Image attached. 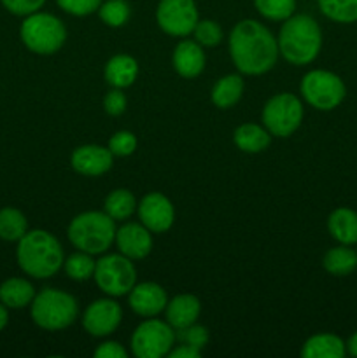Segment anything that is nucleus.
Segmentation results:
<instances>
[{"label":"nucleus","instance_id":"f257e3e1","mask_svg":"<svg viewBox=\"0 0 357 358\" xmlns=\"http://www.w3.org/2000/svg\"><path fill=\"white\" fill-rule=\"evenodd\" d=\"M279 52L276 38L259 21L244 20L231 30L230 55L241 73H266L275 66Z\"/></svg>","mask_w":357,"mask_h":358},{"label":"nucleus","instance_id":"f03ea898","mask_svg":"<svg viewBox=\"0 0 357 358\" xmlns=\"http://www.w3.org/2000/svg\"><path fill=\"white\" fill-rule=\"evenodd\" d=\"M16 259L20 268L34 278H51L65 262L59 241L44 229L27 231L18 241Z\"/></svg>","mask_w":357,"mask_h":358},{"label":"nucleus","instance_id":"7ed1b4c3","mask_svg":"<svg viewBox=\"0 0 357 358\" xmlns=\"http://www.w3.org/2000/svg\"><path fill=\"white\" fill-rule=\"evenodd\" d=\"M322 31L317 21L308 14L287 17L279 34V51L293 65H308L318 56Z\"/></svg>","mask_w":357,"mask_h":358},{"label":"nucleus","instance_id":"20e7f679","mask_svg":"<svg viewBox=\"0 0 357 358\" xmlns=\"http://www.w3.org/2000/svg\"><path fill=\"white\" fill-rule=\"evenodd\" d=\"M115 231L114 219L105 212H84L70 222L69 240L77 250L98 255L114 243Z\"/></svg>","mask_w":357,"mask_h":358},{"label":"nucleus","instance_id":"39448f33","mask_svg":"<svg viewBox=\"0 0 357 358\" xmlns=\"http://www.w3.org/2000/svg\"><path fill=\"white\" fill-rule=\"evenodd\" d=\"M79 308L70 294L44 289L31 301V320L44 331H62L76 322Z\"/></svg>","mask_w":357,"mask_h":358},{"label":"nucleus","instance_id":"423d86ee","mask_svg":"<svg viewBox=\"0 0 357 358\" xmlns=\"http://www.w3.org/2000/svg\"><path fill=\"white\" fill-rule=\"evenodd\" d=\"M20 35L23 44L35 55H52L65 44L66 28L59 17L37 10L24 16Z\"/></svg>","mask_w":357,"mask_h":358},{"label":"nucleus","instance_id":"0eeeda50","mask_svg":"<svg viewBox=\"0 0 357 358\" xmlns=\"http://www.w3.org/2000/svg\"><path fill=\"white\" fill-rule=\"evenodd\" d=\"M93 276L98 289L112 297L130 294L136 283V269L133 261L122 254H108L98 259Z\"/></svg>","mask_w":357,"mask_h":358},{"label":"nucleus","instance_id":"6e6552de","mask_svg":"<svg viewBox=\"0 0 357 358\" xmlns=\"http://www.w3.org/2000/svg\"><path fill=\"white\" fill-rule=\"evenodd\" d=\"M301 94L317 110H332L345 100L346 87L336 73L329 70H312L301 79Z\"/></svg>","mask_w":357,"mask_h":358},{"label":"nucleus","instance_id":"1a4fd4ad","mask_svg":"<svg viewBox=\"0 0 357 358\" xmlns=\"http://www.w3.org/2000/svg\"><path fill=\"white\" fill-rule=\"evenodd\" d=\"M303 121V105L300 98L290 93H280L270 98L262 108V124L270 135L286 136L293 135Z\"/></svg>","mask_w":357,"mask_h":358},{"label":"nucleus","instance_id":"9d476101","mask_svg":"<svg viewBox=\"0 0 357 358\" xmlns=\"http://www.w3.org/2000/svg\"><path fill=\"white\" fill-rule=\"evenodd\" d=\"M175 343V329L170 324L149 318L135 329L132 352L139 358H161L170 353Z\"/></svg>","mask_w":357,"mask_h":358},{"label":"nucleus","instance_id":"9b49d317","mask_svg":"<svg viewBox=\"0 0 357 358\" xmlns=\"http://www.w3.org/2000/svg\"><path fill=\"white\" fill-rule=\"evenodd\" d=\"M156 21L161 30L172 37H186L192 34L200 21L195 0H160Z\"/></svg>","mask_w":357,"mask_h":358},{"label":"nucleus","instance_id":"f8f14e48","mask_svg":"<svg viewBox=\"0 0 357 358\" xmlns=\"http://www.w3.org/2000/svg\"><path fill=\"white\" fill-rule=\"evenodd\" d=\"M122 318L121 306L112 299H98L86 308L83 315V325L88 334L94 338H105L119 327Z\"/></svg>","mask_w":357,"mask_h":358},{"label":"nucleus","instance_id":"ddd939ff","mask_svg":"<svg viewBox=\"0 0 357 358\" xmlns=\"http://www.w3.org/2000/svg\"><path fill=\"white\" fill-rule=\"evenodd\" d=\"M139 217L150 233H164L174 224L175 210L167 196L161 192H150L139 203Z\"/></svg>","mask_w":357,"mask_h":358},{"label":"nucleus","instance_id":"4468645a","mask_svg":"<svg viewBox=\"0 0 357 358\" xmlns=\"http://www.w3.org/2000/svg\"><path fill=\"white\" fill-rule=\"evenodd\" d=\"M114 241L119 248V254L126 255L132 261L146 259L153 250V236L144 224H125L115 231Z\"/></svg>","mask_w":357,"mask_h":358},{"label":"nucleus","instance_id":"2eb2a0df","mask_svg":"<svg viewBox=\"0 0 357 358\" xmlns=\"http://www.w3.org/2000/svg\"><path fill=\"white\" fill-rule=\"evenodd\" d=\"M130 308L135 311L136 315L146 318H153L160 315L161 311L167 310L168 297L167 292L161 285L154 282H144L135 283L132 290H130Z\"/></svg>","mask_w":357,"mask_h":358},{"label":"nucleus","instance_id":"dca6fc26","mask_svg":"<svg viewBox=\"0 0 357 358\" xmlns=\"http://www.w3.org/2000/svg\"><path fill=\"white\" fill-rule=\"evenodd\" d=\"M114 154L108 147L102 145H80L72 154V168L86 177H100L112 168Z\"/></svg>","mask_w":357,"mask_h":358},{"label":"nucleus","instance_id":"f3484780","mask_svg":"<svg viewBox=\"0 0 357 358\" xmlns=\"http://www.w3.org/2000/svg\"><path fill=\"white\" fill-rule=\"evenodd\" d=\"M172 62L178 76L195 79L205 69V52L196 41H182L175 48Z\"/></svg>","mask_w":357,"mask_h":358},{"label":"nucleus","instance_id":"a211bd4d","mask_svg":"<svg viewBox=\"0 0 357 358\" xmlns=\"http://www.w3.org/2000/svg\"><path fill=\"white\" fill-rule=\"evenodd\" d=\"M200 311H202V304H200L198 297L191 296V294H182V296H177L172 301H168L167 322L175 331L184 329L188 325L196 324Z\"/></svg>","mask_w":357,"mask_h":358},{"label":"nucleus","instance_id":"6ab92c4d","mask_svg":"<svg viewBox=\"0 0 357 358\" xmlns=\"http://www.w3.org/2000/svg\"><path fill=\"white\" fill-rule=\"evenodd\" d=\"M104 76L107 84L118 90H125V87L132 86L135 83L136 76H139V65L136 59L128 55H115L107 62L104 70Z\"/></svg>","mask_w":357,"mask_h":358},{"label":"nucleus","instance_id":"aec40b11","mask_svg":"<svg viewBox=\"0 0 357 358\" xmlns=\"http://www.w3.org/2000/svg\"><path fill=\"white\" fill-rule=\"evenodd\" d=\"M328 231L340 245L357 243V212L336 208L328 219Z\"/></svg>","mask_w":357,"mask_h":358},{"label":"nucleus","instance_id":"412c9836","mask_svg":"<svg viewBox=\"0 0 357 358\" xmlns=\"http://www.w3.org/2000/svg\"><path fill=\"white\" fill-rule=\"evenodd\" d=\"M346 346L342 338L335 334H315L301 348L303 358H343Z\"/></svg>","mask_w":357,"mask_h":358},{"label":"nucleus","instance_id":"4be33fe9","mask_svg":"<svg viewBox=\"0 0 357 358\" xmlns=\"http://www.w3.org/2000/svg\"><path fill=\"white\" fill-rule=\"evenodd\" d=\"M35 297L34 285L24 278H9L0 285V303L13 310L31 304Z\"/></svg>","mask_w":357,"mask_h":358},{"label":"nucleus","instance_id":"5701e85b","mask_svg":"<svg viewBox=\"0 0 357 358\" xmlns=\"http://www.w3.org/2000/svg\"><path fill=\"white\" fill-rule=\"evenodd\" d=\"M233 140L241 152L248 154H255L268 149L270 142H272L268 129L259 124H252V122L238 126L233 135Z\"/></svg>","mask_w":357,"mask_h":358},{"label":"nucleus","instance_id":"b1692460","mask_svg":"<svg viewBox=\"0 0 357 358\" xmlns=\"http://www.w3.org/2000/svg\"><path fill=\"white\" fill-rule=\"evenodd\" d=\"M322 266L332 276H349L357 269V250L350 245H340L326 252Z\"/></svg>","mask_w":357,"mask_h":358},{"label":"nucleus","instance_id":"393cba45","mask_svg":"<svg viewBox=\"0 0 357 358\" xmlns=\"http://www.w3.org/2000/svg\"><path fill=\"white\" fill-rule=\"evenodd\" d=\"M244 79L240 76L230 73V76L223 77V79L217 80L212 90L214 105L219 108L233 107L244 94Z\"/></svg>","mask_w":357,"mask_h":358},{"label":"nucleus","instance_id":"a878e982","mask_svg":"<svg viewBox=\"0 0 357 358\" xmlns=\"http://www.w3.org/2000/svg\"><path fill=\"white\" fill-rule=\"evenodd\" d=\"M105 213L114 220H126L136 210L135 196L128 189H115L105 198Z\"/></svg>","mask_w":357,"mask_h":358},{"label":"nucleus","instance_id":"bb28decb","mask_svg":"<svg viewBox=\"0 0 357 358\" xmlns=\"http://www.w3.org/2000/svg\"><path fill=\"white\" fill-rule=\"evenodd\" d=\"M27 217L16 208L0 210V238L6 241H20L27 234Z\"/></svg>","mask_w":357,"mask_h":358},{"label":"nucleus","instance_id":"cd10ccee","mask_svg":"<svg viewBox=\"0 0 357 358\" xmlns=\"http://www.w3.org/2000/svg\"><path fill=\"white\" fill-rule=\"evenodd\" d=\"M318 9L336 23H356L357 0H317Z\"/></svg>","mask_w":357,"mask_h":358},{"label":"nucleus","instance_id":"c85d7f7f","mask_svg":"<svg viewBox=\"0 0 357 358\" xmlns=\"http://www.w3.org/2000/svg\"><path fill=\"white\" fill-rule=\"evenodd\" d=\"M98 16L107 27L118 28L128 23L132 16V7L126 0H107L98 7Z\"/></svg>","mask_w":357,"mask_h":358},{"label":"nucleus","instance_id":"c756f323","mask_svg":"<svg viewBox=\"0 0 357 358\" xmlns=\"http://www.w3.org/2000/svg\"><path fill=\"white\" fill-rule=\"evenodd\" d=\"M65 266V273L76 282H86V280L93 278L94 275V266L97 262L93 261L91 254H86V252H80L79 254H74L63 262Z\"/></svg>","mask_w":357,"mask_h":358},{"label":"nucleus","instance_id":"7c9ffc66","mask_svg":"<svg viewBox=\"0 0 357 358\" xmlns=\"http://www.w3.org/2000/svg\"><path fill=\"white\" fill-rule=\"evenodd\" d=\"M254 6L266 20L286 21L296 10V0H254Z\"/></svg>","mask_w":357,"mask_h":358},{"label":"nucleus","instance_id":"2f4dec72","mask_svg":"<svg viewBox=\"0 0 357 358\" xmlns=\"http://www.w3.org/2000/svg\"><path fill=\"white\" fill-rule=\"evenodd\" d=\"M195 34L196 42L200 45H205V48H214V45L219 44L223 41V30H220L219 24L212 20H203L198 21L192 30Z\"/></svg>","mask_w":357,"mask_h":358},{"label":"nucleus","instance_id":"473e14b6","mask_svg":"<svg viewBox=\"0 0 357 358\" xmlns=\"http://www.w3.org/2000/svg\"><path fill=\"white\" fill-rule=\"evenodd\" d=\"M175 339H178L182 345L192 346V348L202 352L206 346V343H209V331L202 327V325L191 324L184 329H177L175 331Z\"/></svg>","mask_w":357,"mask_h":358},{"label":"nucleus","instance_id":"72a5a7b5","mask_svg":"<svg viewBox=\"0 0 357 358\" xmlns=\"http://www.w3.org/2000/svg\"><path fill=\"white\" fill-rule=\"evenodd\" d=\"M136 138L132 131H118L111 140H108V150L114 156L125 157L135 152Z\"/></svg>","mask_w":357,"mask_h":358},{"label":"nucleus","instance_id":"f704fd0d","mask_svg":"<svg viewBox=\"0 0 357 358\" xmlns=\"http://www.w3.org/2000/svg\"><path fill=\"white\" fill-rule=\"evenodd\" d=\"M65 13L72 16H88L100 7L102 0H56Z\"/></svg>","mask_w":357,"mask_h":358},{"label":"nucleus","instance_id":"c9c22d12","mask_svg":"<svg viewBox=\"0 0 357 358\" xmlns=\"http://www.w3.org/2000/svg\"><path fill=\"white\" fill-rule=\"evenodd\" d=\"M2 6L9 10L10 14H16V16H28L31 13H37L42 6L46 3V0H0Z\"/></svg>","mask_w":357,"mask_h":358},{"label":"nucleus","instance_id":"e433bc0d","mask_svg":"<svg viewBox=\"0 0 357 358\" xmlns=\"http://www.w3.org/2000/svg\"><path fill=\"white\" fill-rule=\"evenodd\" d=\"M126 96L121 90L114 87L112 91H108L104 98V110L108 115H121L126 110Z\"/></svg>","mask_w":357,"mask_h":358},{"label":"nucleus","instance_id":"4c0bfd02","mask_svg":"<svg viewBox=\"0 0 357 358\" xmlns=\"http://www.w3.org/2000/svg\"><path fill=\"white\" fill-rule=\"evenodd\" d=\"M94 357L97 358H126L128 353L122 348L119 343L115 341H107L102 343L97 350H94Z\"/></svg>","mask_w":357,"mask_h":358},{"label":"nucleus","instance_id":"58836bf2","mask_svg":"<svg viewBox=\"0 0 357 358\" xmlns=\"http://www.w3.org/2000/svg\"><path fill=\"white\" fill-rule=\"evenodd\" d=\"M200 355H202L200 350L192 348V346H188V345H181L178 348L170 350V353H168V357L170 358H200Z\"/></svg>","mask_w":357,"mask_h":358},{"label":"nucleus","instance_id":"ea45409f","mask_svg":"<svg viewBox=\"0 0 357 358\" xmlns=\"http://www.w3.org/2000/svg\"><path fill=\"white\" fill-rule=\"evenodd\" d=\"M345 346H346V352H349L352 357L357 358V332H354V334L350 336V339L345 343Z\"/></svg>","mask_w":357,"mask_h":358},{"label":"nucleus","instance_id":"a19ab883","mask_svg":"<svg viewBox=\"0 0 357 358\" xmlns=\"http://www.w3.org/2000/svg\"><path fill=\"white\" fill-rule=\"evenodd\" d=\"M7 322H9V315H7V306H4V304L0 303V331H4V329H6Z\"/></svg>","mask_w":357,"mask_h":358}]
</instances>
